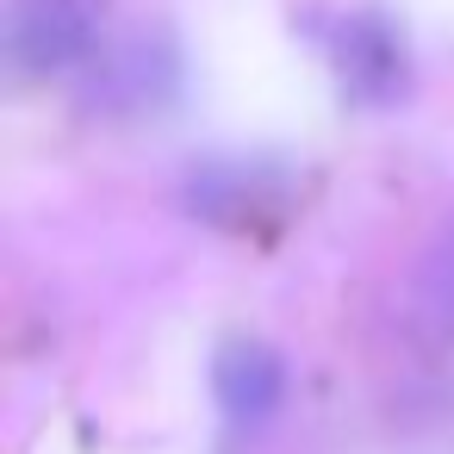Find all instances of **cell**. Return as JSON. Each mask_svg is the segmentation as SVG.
Instances as JSON below:
<instances>
[{
  "mask_svg": "<svg viewBox=\"0 0 454 454\" xmlns=\"http://www.w3.org/2000/svg\"><path fill=\"white\" fill-rule=\"evenodd\" d=\"M7 44H13V63L32 75L82 63L94 51V0H20Z\"/></svg>",
  "mask_w": 454,
  "mask_h": 454,
  "instance_id": "3",
  "label": "cell"
},
{
  "mask_svg": "<svg viewBox=\"0 0 454 454\" xmlns=\"http://www.w3.org/2000/svg\"><path fill=\"white\" fill-rule=\"evenodd\" d=\"M330 63H336V82L355 106H398L411 94V44H404V26L386 13V7H355L330 26Z\"/></svg>",
  "mask_w": 454,
  "mask_h": 454,
  "instance_id": "1",
  "label": "cell"
},
{
  "mask_svg": "<svg viewBox=\"0 0 454 454\" xmlns=\"http://www.w3.org/2000/svg\"><path fill=\"white\" fill-rule=\"evenodd\" d=\"M212 392H218V417L231 429V442L262 435L274 423V411L286 404V361L280 348H268L262 336H231L212 361Z\"/></svg>",
  "mask_w": 454,
  "mask_h": 454,
  "instance_id": "2",
  "label": "cell"
}]
</instances>
